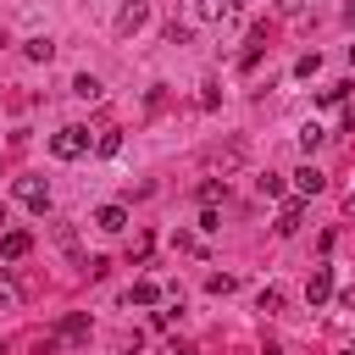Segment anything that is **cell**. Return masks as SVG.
Segmentation results:
<instances>
[{
    "mask_svg": "<svg viewBox=\"0 0 355 355\" xmlns=\"http://www.w3.org/2000/svg\"><path fill=\"white\" fill-rule=\"evenodd\" d=\"M83 150H89V128H55L50 133V155L55 161H78Z\"/></svg>",
    "mask_w": 355,
    "mask_h": 355,
    "instance_id": "1",
    "label": "cell"
},
{
    "mask_svg": "<svg viewBox=\"0 0 355 355\" xmlns=\"http://www.w3.org/2000/svg\"><path fill=\"white\" fill-rule=\"evenodd\" d=\"M144 22H150V0H128V6L116 11V39H133Z\"/></svg>",
    "mask_w": 355,
    "mask_h": 355,
    "instance_id": "2",
    "label": "cell"
},
{
    "mask_svg": "<svg viewBox=\"0 0 355 355\" xmlns=\"http://www.w3.org/2000/svg\"><path fill=\"white\" fill-rule=\"evenodd\" d=\"M17 200H22L28 211H39V216L50 211V189H44L39 178H17Z\"/></svg>",
    "mask_w": 355,
    "mask_h": 355,
    "instance_id": "3",
    "label": "cell"
},
{
    "mask_svg": "<svg viewBox=\"0 0 355 355\" xmlns=\"http://www.w3.org/2000/svg\"><path fill=\"white\" fill-rule=\"evenodd\" d=\"M305 300H311V305H327V300H333V266H311Z\"/></svg>",
    "mask_w": 355,
    "mask_h": 355,
    "instance_id": "4",
    "label": "cell"
},
{
    "mask_svg": "<svg viewBox=\"0 0 355 355\" xmlns=\"http://www.w3.org/2000/svg\"><path fill=\"white\" fill-rule=\"evenodd\" d=\"M28 250H33V239H28L22 227H11V233H0V255H6V261H22Z\"/></svg>",
    "mask_w": 355,
    "mask_h": 355,
    "instance_id": "5",
    "label": "cell"
},
{
    "mask_svg": "<svg viewBox=\"0 0 355 355\" xmlns=\"http://www.w3.org/2000/svg\"><path fill=\"white\" fill-rule=\"evenodd\" d=\"M94 227H100V233H122V227H128V211H122V205H100V211H94Z\"/></svg>",
    "mask_w": 355,
    "mask_h": 355,
    "instance_id": "6",
    "label": "cell"
},
{
    "mask_svg": "<svg viewBox=\"0 0 355 355\" xmlns=\"http://www.w3.org/2000/svg\"><path fill=\"white\" fill-rule=\"evenodd\" d=\"M300 216H305V205H300V200H283V211H277V222H272V227L288 239V233H300Z\"/></svg>",
    "mask_w": 355,
    "mask_h": 355,
    "instance_id": "7",
    "label": "cell"
},
{
    "mask_svg": "<svg viewBox=\"0 0 355 355\" xmlns=\"http://www.w3.org/2000/svg\"><path fill=\"white\" fill-rule=\"evenodd\" d=\"M294 189H300V194H322V189H327V178H322V172H316V166L305 161V166L294 172Z\"/></svg>",
    "mask_w": 355,
    "mask_h": 355,
    "instance_id": "8",
    "label": "cell"
},
{
    "mask_svg": "<svg viewBox=\"0 0 355 355\" xmlns=\"http://www.w3.org/2000/svg\"><path fill=\"white\" fill-rule=\"evenodd\" d=\"M155 300H161V288H155L150 277H139V283L128 288V305H155Z\"/></svg>",
    "mask_w": 355,
    "mask_h": 355,
    "instance_id": "9",
    "label": "cell"
},
{
    "mask_svg": "<svg viewBox=\"0 0 355 355\" xmlns=\"http://www.w3.org/2000/svg\"><path fill=\"white\" fill-rule=\"evenodd\" d=\"M189 6H194L200 22H222V17H227V0H189Z\"/></svg>",
    "mask_w": 355,
    "mask_h": 355,
    "instance_id": "10",
    "label": "cell"
},
{
    "mask_svg": "<svg viewBox=\"0 0 355 355\" xmlns=\"http://www.w3.org/2000/svg\"><path fill=\"white\" fill-rule=\"evenodd\" d=\"M72 94H78V100H100V94H105V83H100V78H89V72H83V78H78V83H72Z\"/></svg>",
    "mask_w": 355,
    "mask_h": 355,
    "instance_id": "11",
    "label": "cell"
},
{
    "mask_svg": "<svg viewBox=\"0 0 355 355\" xmlns=\"http://www.w3.org/2000/svg\"><path fill=\"white\" fill-rule=\"evenodd\" d=\"M22 55H28V61H50V55H55V44H50V39H28V44H22Z\"/></svg>",
    "mask_w": 355,
    "mask_h": 355,
    "instance_id": "12",
    "label": "cell"
},
{
    "mask_svg": "<svg viewBox=\"0 0 355 355\" xmlns=\"http://www.w3.org/2000/svg\"><path fill=\"white\" fill-rule=\"evenodd\" d=\"M94 150H100V155H116V150H122V133H116V128H105V133L94 139Z\"/></svg>",
    "mask_w": 355,
    "mask_h": 355,
    "instance_id": "13",
    "label": "cell"
},
{
    "mask_svg": "<svg viewBox=\"0 0 355 355\" xmlns=\"http://www.w3.org/2000/svg\"><path fill=\"white\" fill-rule=\"evenodd\" d=\"M50 239H55L67 255H78V239H72V227H67V222H55V227H50Z\"/></svg>",
    "mask_w": 355,
    "mask_h": 355,
    "instance_id": "14",
    "label": "cell"
},
{
    "mask_svg": "<svg viewBox=\"0 0 355 355\" xmlns=\"http://www.w3.org/2000/svg\"><path fill=\"white\" fill-rule=\"evenodd\" d=\"M83 333H89V316H78V311H72V316L61 322V338H83Z\"/></svg>",
    "mask_w": 355,
    "mask_h": 355,
    "instance_id": "15",
    "label": "cell"
},
{
    "mask_svg": "<svg viewBox=\"0 0 355 355\" xmlns=\"http://www.w3.org/2000/svg\"><path fill=\"white\" fill-rule=\"evenodd\" d=\"M344 94H349V83H327V89H316V100H322V105H338Z\"/></svg>",
    "mask_w": 355,
    "mask_h": 355,
    "instance_id": "16",
    "label": "cell"
},
{
    "mask_svg": "<svg viewBox=\"0 0 355 355\" xmlns=\"http://www.w3.org/2000/svg\"><path fill=\"white\" fill-rule=\"evenodd\" d=\"M316 144H322V128H316V122H305V128H300V150H305V155H311V150H316Z\"/></svg>",
    "mask_w": 355,
    "mask_h": 355,
    "instance_id": "17",
    "label": "cell"
},
{
    "mask_svg": "<svg viewBox=\"0 0 355 355\" xmlns=\"http://www.w3.org/2000/svg\"><path fill=\"white\" fill-rule=\"evenodd\" d=\"M261 194H266V200H283V178L266 172V178H261Z\"/></svg>",
    "mask_w": 355,
    "mask_h": 355,
    "instance_id": "18",
    "label": "cell"
},
{
    "mask_svg": "<svg viewBox=\"0 0 355 355\" xmlns=\"http://www.w3.org/2000/svg\"><path fill=\"white\" fill-rule=\"evenodd\" d=\"M216 227H222V211L205 205V211H200V233H216Z\"/></svg>",
    "mask_w": 355,
    "mask_h": 355,
    "instance_id": "19",
    "label": "cell"
},
{
    "mask_svg": "<svg viewBox=\"0 0 355 355\" xmlns=\"http://www.w3.org/2000/svg\"><path fill=\"white\" fill-rule=\"evenodd\" d=\"M205 288H211V294H233V277H227V272H211Z\"/></svg>",
    "mask_w": 355,
    "mask_h": 355,
    "instance_id": "20",
    "label": "cell"
},
{
    "mask_svg": "<svg viewBox=\"0 0 355 355\" xmlns=\"http://www.w3.org/2000/svg\"><path fill=\"white\" fill-rule=\"evenodd\" d=\"M316 67H322V55H316V50H311V55H300V61H294V72H300V78H311V72H316Z\"/></svg>",
    "mask_w": 355,
    "mask_h": 355,
    "instance_id": "21",
    "label": "cell"
},
{
    "mask_svg": "<svg viewBox=\"0 0 355 355\" xmlns=\"http://www.w3.org/2000/svg\"><path fill=\"white\" fill-rule=\"evenodd\" d=\"M255 305H261V311H277V305H283V294H277V288H261V300H255Z\"/></svg>",
    "mask_w": 355,
    "mask_h": 355,
    "instance_id": "22",
    "label": "cell"
},
{
    "mask_svg": "<svg viewBox=\"0 0 355 355\" xmlns=\"http://www.w3.org/2000/svg\"><path fill=\"white\" fill-rule=\"evenodd\" d=\"M338 305H344V311H355V283H349V288H338Z\"/></svg>",
    "mask_w": 355,
    "mask_h": 355,
    "instance_id": "23",
    "label": "cell"
},
{
    "mask_svg": "<svg viewBox=\"0 0 355 355\" xmlns=\"http://www.w3.org/2000/svg\"><path fill=\"white\" fill-rule=\"evenodd\" d=\"M272 6H277V11H300L305 0H272Z\"/></svg>",
    "mask_w": 355,
    "mask_h": 355,
    "instance_id": "24",
    "label": "cell"
},
{
    "mask_svg": "<svg viewBox=\"0 0 355 355\" xmlns=\"http://www.w3.org/2000/svg\"><path fill=\"white\" fill-rule=\"evenodd\" d=\"M344 128H349V133H355V105H349V111H344Z\"/></svg>",
    "mask_w": 355,
    "mask_h": 355,
    "instance_id": "25",
    "label": "cell"
},
{
    "mask_svg": "<svg viewBox=\"0 0 355 355\" xmlns=\"http://www.w3.org/2000/svg\"><path fill=\"white\" fill-rule=\"evenodd\" d=\"M166 355H194V349H189V344H172V349H166Z\"/></svg>",
    "mask_w": 355,
    "mask_h": 355,
    "instance_id": "26",
    "label": "cell"
},
{
    "mask_svg": "<svg viewBox=\"0 0 355 355\" xmlns=\"http://www.w3.org/2000/svg\"><path fill=\"white\" fill-rule=\"evenodd\" d=\"M344 17H349V22H355V0H344Z\"/></svg>",
    "mask_w": 355,
    "mask_h": 355,
    "instance_id": "27",
    "label": "cell"
},
{
    "mask_svg": "<svg viewBox=\"0 0 355 355\" xmlns=\"http://www.w3.org/2000/svg\"><path fill=\"white\" fill-rule=\"evenodd\" d=\"M344 211H349V216H355V189H349V200H344Z\"/></svg>",
    "mask_w": 355,
    "mask_h": 355,
    "instance_id": "28",
    "label": "cell"
},
{
    "mask_svg": "<svg viewBox=\"0 0 355 355\" xmlns=\"http://www.w3.org/2000/svg\"><path fill=\"white\" fill-rule=\"evenodd\" d=\"M349 67H355V44H349Z\"/></svg>",
    "mask_w": 355,
    "mask_h": 355,
    "instance_id": "29",
    "label": "cell"
},
{
    "mask_svg": "<svg viewBox=\"0 0 355 355\" xmlns=\"http://www.w3.org/2000/svg\"><path fill=\"white\" fill-rule=\"evenodd\" d=\"M0 222H6V205H0Z\"/></svg>",
    "mask_w": 355,
    "mask_h": 355,
    "instance_id": "30",
    "label": "cell"
},
{
    "mask_svg": "<svg viewBox=\"0 0 355 355\" xmlns=\"http://www.w3.org/2000/svg\"><path fill=\"white\" fill-rule=\"evenodd\" d=\"M344 355H355V349H344Z\"/></svg>",
    "mask_w": 355,
    "mask_h": 355,
    "instance_id": "31",
    "label": "cell"
},
{
    "mask_svg": "<svg viewBox=\"0 0 355 355\" xmlns=\"http://www.w3.org/2000/svg\"><path fill=\"white\" fill-rule=\"evenodd\" d=\"M0 355H6V349H0Z\"/></svg>",
    "mask_w": 355,
    "mask_h": 355,
    "instance_id": "32",
    "label": "cell"
}]
</instances>
